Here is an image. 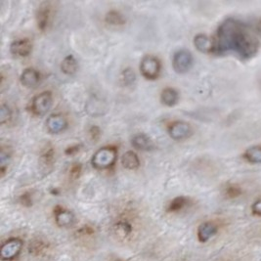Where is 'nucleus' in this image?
Here are the masks:
<instances>
[{
    "mask_svg": "<svg viewBox=\"0 0 261 261\" xmlns=\"http://www.w3.org/2000/svg\"><path fill=\"white\" fill-rule=\"evenodd\" d=\"M189 205V199L183 196H179L176 197L175 199H173L168 207H167V212L168 213H178L180 211H182L183 209H185L187 206Z\"/></svg>",
    "mask_w": 261,
    "mask_h": 261,
    "instance_id": "obj_19",
    "label": "nucleus"
},
{
    "mask_svg": "<svg viewBox=\"0 0 261 261\" xmlns=\"http://www.w3.org/2000/svg\"><path fill=\"white\" fill-rule=\"evenodd\" d=\"M244 159L250 164H261V146L249 148L244 153Z\"/></svg>",
    "mask_w": 261,
    "mask_h": 261,
    "instance_id": "obj_20",
    "label": "nucleus"
},
{
    "mask_svg": "<svg viewBox=\"0 0 261 261\" xmlns=\"http://www.w3.org/2000/svg\"><path fill=\"white\" fill-rule=\"evenodd\" d=\"M260 47L259 37L250 25L235 18H228L216 30L213 53H232L243 60H249L258 54Z\"/></svg>",
    "mask_w": 261,
    "mask_h": 261,
    "instance_id": "obj_1",
    "label": "nucleus"
},
{
    "mask_svg": "<svg viewBox=\"0 0 261 261\" xmlns=\"http://www.w3.org/2000/svg\"><path fill=\"white\" fill-rule=\"evenodd\" d=\"M89 134H90V136H91V139L94 140L96 142V141L99 139L100 135H101V131H100L99 127L92 126V127L90 128V130H89Z\"/></svg>",
    "mask_w": 261,
    "mask_h": 261,
    "instance_id": "obj_32",
    "label": "nucleus"
},
{
    "mask_svg": "<svg viewBox=\"0 0 261 261\" xmlns=\"http://www.w3.org/2000/svg\"><path fill=\"white\" fill-rule=\"evenodd\" d=\"M105 21L107 24L116 25V26L125 24V20H124L123 16L119 12L115 11V10H112L107 13V15L105 17Z\"/></svg>",
    "mask_w": 261,
    "mask_h": 261,
    "instance_id": "obj_22",
    "label": "nucleus"
},
{
    "mask_svg": "<svg viewBox=\"0 0 261 261\" xmlns=\"http://www.w3.org/2000/svg\"><path fill=\"white\" fill-rule=\"evenodd\" d=\"M79 149H78V147L76 146V147H71V148H69V149H67V151H66V154H68V155H71L72 153H73V151H75V152H77Z\"/></svg>",
    "mask_w": 261,
    "mask_h": 261,
    "instance_id": "obj_33",
    "label": "nucleus"
},
{
    "mask_svg": "<svg viewBox=\"0 0 261 261\" xmlns=\"http://www.w3.org/2000/svg\"><path fill=\"white\" fill-rule=\"evenodd\" d=\"M121 164L126 169L134 170L140 166V160L134 152L128 151L123 154V156L121 158Z\"/></svg>",
    "mask_w": 261,
    "mask_h": 261,
    "instance_id": "obj_16",
    "label": "nucleus"
},
{
    "mask_svg": "<svg viewBox=\"0 0 261 261\" xmlns=\"http://www.w3.org/2000/svg\"><path fill=\"white\" fill-rule=\"evenodd\" d=\"M45 248H46V244L43 243L42 241H34L33 243H30L29 251L32 254H40L44 251Z\"/></svg>",
    "mask_w": 261,
    "mask_h": 261,
    "instance_id": "obj_27",
    "label": "nucleus"
},
{
    "mask_svg": "<svg viewBox=\"0 0 261 261\" xmlns=\"http://www.w3.org/2000/svg\"><path fill=\"white\" fill-rule=\"evenodd\" d=\"M252 214L255 216L261 217V199L257 200L253 205H252Z\"/></svg>",
    "mask_w": 261,
    "mask_h": 261,
    "instance_id": "obj_29",
    "label": "nucleus"
},
{
    "mask_svg": "<svg viewBox=\"0 0 261 261\" xmlns=\"http://www.w3.org/2000/svg\"><path fill=\"white\" fill-rule=\"evenodd\" d=\"M20 203L24 207H30L32 205V199L29 193H24L20 197Z\"/></svg>",
    "mask_w": 261,
    "mask_h": 261,
    "instance_id": "obj_31",
    "label": "nucleus"
},
{
    "mask_svg": "<svg viewBox=\"0 0 261 261\" xmlns=\"http://www.w3.org/2000/svg\"><path fill=\"white\" fill-rule=\"evenodd\" d=\"M81 168L82 167H81L80 164H74L73 166H71L70 174H71L72 179H76V178L79 177V175L81 173Z\"/></svg>",
    "mask_w": 261,
    "mask_h": 261,
    "instance_id": "obj_30",
    "label": "nucleus"
},
{
    "mask_svg": "<svg viewBox=\"0 0 261 261\" xmlns=\"http://www.w3.org/2000/svg\"><path fill=\"white\" fill-rule=\"evenodd\" d=\"M41 160L42 162L44 163V165H50L53 163V160H54V151L52 148H50L49 150H47L42 156H41Z\"/></svg>",
    "mask_w": 261,
    "mask_h": 261,
    "instance_id": "obj_28",
    "label": "nucleus"
},
{
    "mask_svg": "<svg viewBox=\"0 0 261 261\" xmlns=\"http://www.w3.org/2000/svg\"><path fill=\"white\" fill-rule=\"evenodd\" d=\"M74 220V214L70 211L62 208H57L55 210V221L59 227H70Z\"/></svg>",
    "mask_w": 261,
    "mask_h": 261,
    "instance_id": "obj_12",
    "label": "nucleus"
},
{
    "mask_svg": "<svg viewBox=\"0 0 261 261\" xmlns=\"http://www.w3.org/2000/svg\"><path fill=\"white\" fill-rule=\"evenodd\" d=\"M11 118H12V111L7 105L2 104L0 107V123L4 124L8 122Z\"/></svg>",
    "mask_w": 261,
    "mask_h": 261,
    "instance_id": "obj_26",
    "label": "nucleus"
},
{
    "mask_svg": "<svg viewBox=\"0 0 261 261\" xmlns=\"http://www.w3.org/2000/svg\"><path fill=\"white\" fill-rule=\"evenodd\" d=\"M218 232V226L212 222V221H207L202 223L198 227L197 231V237L200 243L205 244L209 242L212 238L214 237Z\"/></svg>",
    "mask_w": 261,
    "mask_h": 261,
    "instance_id": "obj_9",
    "label": "nucleus"
},
{
    "mask_svg": "<svg viewBox=\"0 0 261 261\" xmlns=\"http://www.w3.org/2000/svg\"><path fill=\"white\" fill-rule=\"evenodd\" d=\"M132 225L126 220H119L114 226L115 235L119 239H126L132 233Z\"/></svg>",
    "mask_w": 261,
    "mask_h": 261,
    "instance_id": "obj_17",
    "label": "nucleus"
},
{
    "mask_svg": "<svg viewBox=\"0 0 261 261\" xmlns=\"http://www.w3.org/2000/svg\"><path fill=\"white\" fill-rule=\"evenodd\" d=\"M77 68H78L77 61L75 60V58L72 55L67 56L61 64V70L64 73H66L68 75H71V74L75 73L77 71Z\"/></svg>",
    "mask_w": 261,
    "mask_h": 261,
    "instance_id": "obj_21",
    "label": "nucleus"
},
{
    "mask_svg": "<svg viewBox=\"0 0 261 261\" xmlns=\"http://www.w3.org/2000/svg\"><path fill=\"white\" fill-rule=\"evenodd\" d=\"M257 31H258V33L261 34V19L257 24Z\"/></svg>",
    "mask_w": 261,
    "mask_h": 261,
    "instance_id": "obj_34",
    "label": "nucleus"
},
{
    "mask_svg": "<svg viewBox=\"0 0 261 261\" xmlns=\"http://www.w3.org/2000/svg\"><path fill=\"white\" fill-rule=\"evenodd\" d=\"M223 194L225 198L233 200V199H237L243 194V189L237 184H229L224 188Z\"/></svg>",
    "mask_w": 261,
    "mask_h": 261,
    "instance_id": "obj_23",
    "label": "nucleus"
},
{
    "mask_svg": "<svg viewBox=\"0 0 261 261\" xmlns=\"http://www.w3.org/2000/svg\"><path fill=\"white\" fill-rule=\"evenodd\" d=\"M20 80L21 83L27 88L35 87L40 81V73L31 68L25 69L21 74Z\"/></svg>",
    "mask_w": 261,
    "mask_h": 261,
    "instance_id": "obj_13",
    "label": "nucleus"
},
{
    "mask_svg": "<svg viewBox=\"0 0 261 261\" xmlns=\"http://www.w3.org/2000/svg\"><path fill=\"white\" fill-rule=\"evenodd\" d=\"M52 15V7L50 2H43L39 5L36 11V23L41 31H44L48 27Z\"/></svg>",
    "mask_w": 261,
    "mask_h": 261,
    "instance_id": "obj_8",
    "label": "nucleus"
},
{
    "mask_svg": "<svg viewBox=\"0 0 261 261\" xmlns=\"http://www.w3.org/2000/svg\"><path fill=\"white\" fill-rule=\"evenodd\" d=\"M131 145L140 151H151L155 147L152 139L144 133L135 134L131 139Z\"/></svg>",
    "mask_w": 261,
    "mask_h": 261,
    "instance_id": "obj_14",
    "label": "nucleus"
},
{
    "mask_svg": "<svg viewBox=\"0 0 261 261\" xmlns=\"http://www.w3.org/2000/svg\"><path fill=\"white\" fill-rule=\"evenodd\" d=\"M170 137L174 140H183L188 138L192 133L190 124L184 121H176L172 123L168 128Z\"/></svg>",
    "mask_w": 261,
    "mask_h": 261,
    "instance_id": "obj_7",
    "label": "nucleus"
},
{
    "mask_svg": "<svg viewBox=\"0 0 261 261\" xmlns=\"http://www.w3.org/2000/svg\"><path fill=\"white\" fill-rule=\"evenodd\" d=\"M11 53L17 57H26L32 50V43L29 39H18L12 42L10 46Z\"/></svg>",
    "mask_w": 261,
    "mask_h": 261,
    "instance_id": "obj_10",
    "label": "nucleus"
},
{
    "mask_svg": "<svg viewBox=\"0 0 261 261\" xmlns=\"http://www.w3.org/2000/svg\"><path fill=\"white\" fill-rule=\"evenodd\" d=\"M193 63V56L188 50H179L173 55L172 66L174 71L178 73H185L190 71Z\"/></svg>",
    "mask_w": 261,
    "mask_h": 261,
    "instance_id": "obj_5",
    "label": "nucleus"
},
{
    "mask_svg": "<svg viewBox=\"0 0 261 261\" xmlns=\"http://www.w3.org/2000/svg\"><path fill=\"white\" fill-rule=\"evenodd\" d=\"M23 248V241L19 238H12L4 243L0 250L1 260L4 261H11L15 260Z\"/></svg>",
    "mask_w": 261,
    "mask_h": 261,
    "instance_id": "obj_4",
    "label": "nucleus"
},
{
    "mask_svg": "<svg viewBox=\"0 0 261 261\" xmlns=\"http://www.w3.org/2000/svg\"><path fill=\"white\" fill-rule=\"evenodd\" d=\"M161 68L160 60L151 55L144 57L140 64V71L143 76L149 80H155L159 77Z\"/></svg>",
    "mask_w": 261,
    "mask_h": 261,
    "instance_id": "obj_3",
    "label": "nucleus"
},
{
    "mask_svg": "<svg viewBox=\"0 0 261 261\" xmlns=\"http://www.w3.org/2000/svg\"><path fill=\"white\" fill-rule=\"evenodd\" d=\"M10 154L8 151H5L4 148L1 149L0 151V171H1V177L4 176L5 171H6V167L8 166L9 162H10Z\"/></svg>",
    "mask_w": 261,
    "mask_h": 261,
    "instance_id": "obj_24",
    "label": "nucleus"
},
{
    "mask_svg": "<svg viewBox=\"0 0 261 261\" xmlns=\"http://www.w3.org/2000/svg\"><path fill=\"white\" fill-rule=\"evenodd\" d=\"M53 105V98L50 92H42L35 96L30 104V110L35 116H44Z\"/></svg>",
    "mask_w": 261,
    "mask_h": 261,
    "instance_id": "obj_6",
    "label": "nucleus"
},
{
    "mask_svg": "<svg viewBox=\"0 0 261 261\" xmlns=\"http://www.w3.org/2000/svg\"><path fill=\"white\" fill-rule=\"evenodd\" d=\"M118 157L117 149L113 147H104L98 150L92 158V166L96 169H107L114 166Z\"/></svg>",
    "mask_w": 261,
    "mask_h": 261,
    "instance_id": "obj_2",
    "label": "nucleus"
},
{
    "mask_svg": "<svg viewBox=\"0 0 261 261\" xmlns=\"http://www.w3.org/2000/svg\"><path fill=\"white\" fill-rule=\"evenodd\" d=\"M135 78H136L135 73L131 69H125L124 71H122L121 76H120L121 82L125 86L131 85L135 81Z\"/></svg>",
    "mask_w": 261,
    "mask_h": 261,
    "instance_id": "obj_25",
    "label": "nucleus"
},
{
    "mask_svg": "<svg viewBox=\"0 0 261 261\" xmlns=\"http://www.w3.org/2000/svg\"><path fill=\"white\" fill-rule=\"evenodd\" d=\"M68 126L66 119L60 115L50 116L46 120L47 130L52 134H58L64 131Z\"/></svg>",
    "mask_w": 261,
    "mask_h": 261,
    "instance_id": "obj_11",
    "label": "nucleus"
},
{
    "mask_svg": "<svg viewBox=\"0 0 261 261\" xmlns=\"http://www.w3.org/2000/svg\"><path fill=\"white\" fill-rule=\"evenodd\" d=\"M161 100L166 106L172 107L177 104V102L179 100V94L174 88L167 87L163 90V92L161 94Z\"/></svg>",
    "mask_w": 261,
    "mask_h": 261,
    "instance_id": "obj_18",
    "label": "nucleus"
},
{
    "mask_svg": "<svg viewBox=\"0 0 261 261\" xmlns=\"http://www.w3.org/2000/svg\"><path fill=\"white\" fill-rule=\"evenodd\" d=\"M194 45L203 53H213L214 40H212L208 35L204 33H199L194 38Z\"/></svg>",
    "mask_w": 261,
    "mask_h": 261,
    "instance_id": "obj_15",
    "label": "nucleus"
}]
</instances>
